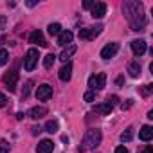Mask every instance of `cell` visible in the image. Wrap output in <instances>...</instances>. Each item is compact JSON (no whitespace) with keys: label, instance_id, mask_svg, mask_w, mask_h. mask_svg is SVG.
<instances>
[{"label":"cell","instance_id":"obj_8","mask_svg":"<svg viewBox=\"0 0 153 153\" xmlns=\"http://www.w3.org/2000/svg\"><path fill=\"white\" fill-rule=\"evenodd\" d=\"M117 51H119V43H108L106 47H103V51H101V58L103 59H110V58H114L115 54H117Z\"/></svg>","mask_w":153,"mask_h":153},{"label":"cell","instance_id":"obj_11","mask_svg":"<svg viewBox=\"0 0 153 153\" xmlns=\"http://www.w3.org/2000/svg\"><path fill=\"white\" fill-rule=\"evenodd\" d=\"M72 38H74V34H72L70 31H61V33L58 34V45H61V47L72 45Z\"/></svg>","mask_w":153,"mask_h":153},{"label":"cell","instance_id":"obj_29","mask_svg":"<svg viewBox=\"0 0 153 153\" xmlns=\"http://www.w3.org/2000/svg\"><path fill=\"white\" fill-rule=\"evenodd\" d=\"M106 103H110V105L114 106V105H117V103H119V97H117V96H110V97L106 99Z\"/></svg>","mask_w":153,"mask_h":153},{"label":"cell","instance_id":"obj_3","mask_svg":"<svg viewBox=\"0 0 153 153\" xmlns=\"http://www.w3.org/2000/svg\"><path fill=\"white\" fill-rule=\"evenodd\" d=\"M38 58H40L38 49H29L27 54H25V58H24V68H25L27 72L34 70V67L38 65Z\"/></svg>","mask_w":153,"mask_h":153},{"label":"cell","instance_id":"obj_19","mask_svg":"<svg viewBox=\"0 0 153 153\" xmlns=\"http://www.w3.org/2000/svg\"><path fill=\"white\" fill-rule=\"evenodd\" d=\"M76 52V45H68V49H63V52L59 54V59L63 61V63H68V59H70V56Z\"/></svg>","mask_w":153,"mask_h":153},{"label":"cell","instance_id":"obj_1","mask_svg":"<svg viewBox=\"0 0 153 153\" xmlns=\"http://www.w3.org/2000/svg\"><path fill=\"white\" fill-rule=\"evenodd\" d=\"M123 13L126 16V20L130 22L131 31H144L148 25V18L144 15V6L137 0H126L123 4Z\"/></svg>","mask_w":153,"mask_h":153},{"label":"cell","instance_id":"obj_25","mask_svg":"<svg viewBox=\"0 0 153 153\" xmlns=\"http://www.w3.org/2000/svg\"><path fill=\"white\" fill-rule=\"evenodd\" d=\"M9 149H11V146L7 140H0V153H9Z\"/></svg>","mask_w":153,"mask_h":153},{"label":"cell","instance_id":"obj_27","mask_svg":"<svg viewBox=\"0 0 153 153\" xmlns=\"http://www.w3.org/2000/svg\"><path fill=\"white\" fill-rule=\"evenodd\" d=\"M96 99V94H94V90H88L87 94H85V101H88V103H92Z\"/></svg>","mask_w":153,"mask_h":153},{"label":"cell","instance_id":"obj_31","mask_svg":"<svg viewBox=\"0 0 153 153\" xmlns=\"http://www.w3.org/2000/svg\"><path fill=\"white\" fill-rule=\"evenodd\" d=\"M6 105H7V97L0 92V106H6Z\"/></svg>","mask_w":153,"mask_h":153},{"label":"cell","instance_id":"obj_5","mask_svg":"<svg viewBox=\"0 0 153 153\" xmlns=\"http://www.w3.org/2000/svg\"><path fill=\"white\" fill-rule=\"evenodd\" d=\"M88 87L94 88V90H103V88L106 87V74L101 72V74H97V76H90Z\"/></svg>","mask_w":153,"mask_h":153},{"label":"cell","instance_id":"obj_23","mask_svg":"<svg viewBox=\"0 0 153 153\" xmlns=\"http://www.w3.org/2000/svg\"><path fill=\"white\" fill-rule=\"evenodd\" d=\"M45 131H49V133H56V131H58V121H47V124H45Z\"/></svg>","mask_w":153,"mask_h":153},{"label":"cell","instance_id":"obj_2","mask_svg":"<svg viewBox=\"0 0 153 153\" xmlns=\"http://www.w3.org/2000/svg\"><path fill=\"white\" fill-rule=\"evenodd\" d=\"M101 130H88L81 140V146H79V151H88V149H94L101 144Z\"/></svg>","mask_w":153,"mask_h":153},{"label":"cell","instance_id":"obj_22","mask_svg":"<svg viewBox=\"0 0 153 153\" xmlns=\"http://www.w3.org/2000/svg\"><path fill=\"white\" fill-rule=\"evenodd\" d=\"M47 29H49V34H51V36H58V34L61 33V25H59V24H51Z\"/></svg>","mask_w":153,"mask_h":153},{"label":"cell","instance_id":"obj_13","mask_svg":"<svg viewBox=\"0 0 153 153\" xmlns=\"http://www.w3.org/2000/svg\"><path fill=\"white\" fill-rule=\"evenodd\" d=\"M131 51L135 56H142L146 52V42L144 40H133L131 42Z\"/></svg>","mask_w":153,"mask_h":153},{"label":"cell","instance_id":"obj_24","mask_svg":"<svg viewBox=\"0 0 153 153\" xmlns=\"http://www.w3.org/2000/svg\"><path fill=\"white\" fill-rule=\"evenodd\" d=\"M9 61V52L6 49H0V65H6Z\"/></svg>","mask_w":153,"mask_h":153},{"label":"cell","instance_id":"obj_37","mask_svg":"<svg viewBox=\"0 0 153 153\" xmlns=\"http://www.w3.org/2000/svg\"><path fill=\"white\" fill-rule=\"evenodd\" d=\"M4 40H6V36H0V43H2V42H4Z\"/></svg>","mask_w":153,"mask_h":153},{"label":"cell","instance_id":"obj_30","mask_svg":"<svg viewBox=\"0 0 153 153\" xmlns=\"http://www.w3.org/2000/svg\"><path fill=\"white\" fill-rule=\"evenodd\" d=\"M94 4H96V2H92V0H85V2H83V7H85V9H92Z\"/></svg>","mask_w":153,"mask_h":153},{"label":"cell","instance_id":"obj_28","mask_svg":"<svg viewBox=\"0 0 153 153\" xmlns=\"http://www.w3.org/2000/svg\"><path fill=\"white\" fill-rule=\"evenodd\" d=\"M151 90H153V85H146V87L142 88V96H149Z\"/></svg>","mask_w":153,"mask_h":153},{"label":"cell","instance_id":"obj_4","mask_svg":"<svg viewBox=\"0 0 153 153\" xmlns=\"http://www.w3.org/2000/svg\"><path fill=\"white\" fill-rule=\"evenodd\" d=\"M101 31H103V25H96V27H88V29H79V40L90 42L96 36H99Z\"/></svg>","mask_w":153,"mask_h":153},{"label":"cell","instance_id":"obj_36","mask_svg":"<svg viewBox=\"0 0 153 153\" xmlns=\"http://www.w3.org/2000/svg\"><path fill=\"white\" fill-rule=\"evenodd\" d=\"M4 24H6V18H4V16H0V27H2Z\"/></svg>","mask_w":153,"mask_h":153},{"label":"cell","instance_id":"obj_12","mask_svg":"<svg viewBox=\"0 0 153 153\" xmlns=\"http://www.w3.org/2000/svg\"><path fill=\"white\" fill-rule=\"evenodd\" d=\"M52 149H54V142L49 140V139L40 140V144L36 146V151L38 153H52Z\"/></svg>","mask_w":153,"mask_h":153},{"label":"cell","instance_id":"obj_15","mask_svg":"<svg viewBox=\"0 0 153 153\" xmlns=\"http://www.w3.org/2000/svg\"><path fill=\"white\" fill-rule=\"evenodd\" d=\"M151 137H153V128H151L149 124L142 126V128H140V131H139V139H140V140H144V142H148V140H151Z\"/></svg>","mask_w":153,"mask_h":153},{"label":"cell","instance_id":"obj_20","mask_svg":"<svg viewBox=\"0 0 153 153\" xmlns=\"http://www.w3.org/2000/svg\"><path fill=\"white\" fill-rule=\"evenodd\" d=\"M133 131H135L133 126H128V128L121 133V140H123V142H130V140L133 139Z\"/></svg>","mask_w":153,"mask_h":153},{"label":"cell","instance_id":"obj_18","mask_svg":"<svg viewBox=\"0 0 153 153\" xmlns=\"http://www.w3.org/2000/svg\"><path fill=\"white\" fill-rule=\"evenodd\" d=\"M128 72L131 78H139L140 76V63L139 61H130L128 63Z\"/></svg>","mask_w":153,"mask_h":153},{"label":"cell","instance_id":"obj_17","mask_svg":"<svg viewBox=\"0 0 153 153\" xmlns=\"http://www.w3.org/2000/svg\"><path fill=\"white\" fill-rule=\"evenodd\" d=\"M43 115H47V108L45 106H34L29 110V117L31 119H42Z\"/></svg>","mask_w":153,"mask_h":153},{"label":"cell","instance_id":"obj_6","mask_svg":"<svg viewBox=\"0 0 153 153\" xmlns=\"http://www.w3.org/2000/svg\"><path fill=\"white\" fill-rule=\"evenodd\" d=\"M16 81H18V72H16V70H9V72L4 76V83H6V87L9 88V92H15V90H16Z\"/></svg>","mask_w":153,"mask_h":153},{"label":"cell","instance_id":"obj_9","mask_svg":"<svg viewBox=\"0 0 153 153\" xmlns=\"http://www.w3.org/2000/svg\"><path fill=\"white\" fill-rule=\"evenodd\" d=\"M106 15V4L105 2H96L92 6V16L94 18H103Z\"/></svg>","mask_w":153,"mask_h":153},{"label":"cell","instance_id":"obj_10","mask_svg":"<svg viewBox=\"0 0 153 153\" xmlns=\"http://www.w3.org/2000/svg\"><path fill=\"white\" fill-rule=\"evenodd\" d=\"M29 42H31V43H36V45H40V47H47V42H45L42 31H33L31 36H29Z\"/></svg>","mask_w":153,"mask_h":153},{"label":"cell","instance_id":"obj_35","mask_svg":"<svg viewBox=\"0 0 153 153\" xmlns=\"http://www.w3.org/2000/svg\"><path fill=\"white\" fill-rule=\"evenodd\" d=\"M40 131H42V128H40V126H34V128H33V135H38Z\"/></svg>","mask_w":153,"mask_h":153},{"label":"cell","instance_id":"obj_14","mask_svg":"<svg viewBox=\"0 0 153 153\" xmlns=\"http://www.w3.org/2000/svg\"><path fill=\"white\" fill-rule=\"evenodd\" d=\"M70 78H72V65L70 63H65L59 68V79L61 81H70Z\"/></svg>","mask_w":153,"mask_h":153},{"label":"cell","instance_id":"obj_16","mask_svg":"<svg viewBox=\"0 0 153 153\" xmlns=\"http://www.w3.org/2000/svg\"><path fill=\"white\" fill-rule=\"evenodd\" d=\"M112 108H114V106H112L110 103H101V105H96V106H94V112L99 114V115H110Z\"/></svg>","mask_w":153,"mask_h":153},{"label":"cell","instance_id":"obj_34","mask_svg":"<svg viewBox=\"0 0 153 153\" xmlns=\"http://www.w3.org/2000/svg\"><path fill=\"white\" fill-rule=\"evenodd\" d=\"M140 153H153V146H146Z\"/></svg>","mask_w":153,"mask_h":153},{"label":"cell","instance_id":"obj_33","mask_svg":"<svg viewBox=\"0 0 153 153\" xmlns=\"http://www.w3.org/2000/svg\"><path fill=\"white\" fill-rule=\"evenodd\" d=\"M123 83H124V76H119V78L115 79V85H117V87H121Z\"/></svg>","mask_w":153,"mask_h":153},{"label":"cell","instance_id":"obj_32","mask_svg":"<svg viewBox=\"0 0 153 153\" xmlns=\"http://www.w3.org/2000/svg\"><path fill=\"white\" fill-rule=\"evenodd\" d=\"M115 153H130V151H128L124 146H117V148H115Z\"/></svg>","mask_w":153,"mask_h":153},{"label":"cell","instance_id":"obj_21","mask_svg":"<svg viewBox=\"0 0 153 153\" xmlns=\"http://www.w3.org/2000/svg\"><path fill=\"white\" fill-rule=\"evenodd\" d=\"M54 61H56V56L51 52V54H47L45 58H43V67L49 70V68H52V65H54Z\"/></svg>","mask_w":153,"mask_h":153},{"label":"cell","instance_id":"obj_7","mask_svg":"<svg viewBox=\"0 0 153 153\" xmlns=\"http://www.w3.org/2000/svg\"><path fill=\"white\" fill-rule=\"evenodd\" d=\"M36 97H38L40 101H47V99H51V97H52V87L47 85V83L40 85V87L36 88Z\"/></svg>","mask_w":153,"mask_h":153},{"label":"cell","instance_id":"obj_26","mask_svg":"<svg viewBox=\"0 0 153 153\" xmlns=\"http://www.w3.org/2000/svg\"><path fill=\"white\" fill-rule=\"evenodd\" d=\"M31 87H33V81H27V83H25V88H24V92H22V97H24V99L29 96V92H31Z\"/></svg>","mask_w":153,"mask_h":153}]
</instances>
